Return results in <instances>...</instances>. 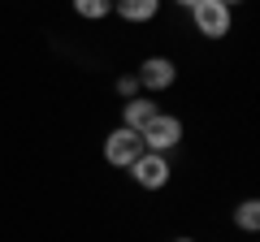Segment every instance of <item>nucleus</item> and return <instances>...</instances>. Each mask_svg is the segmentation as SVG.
<instances>
[{
  "mask_svg": "<svg viewBox=\"0 0 260 242\" xmlns=\"http://www.w3.org/2000/svg\"><path fill=\"white\" fill-rule=\"evenodd\" d=\"M174 242H195V238H174Z\"/></svg>",
  "mask_w": 260,
  "mask_h": 242,
  "instance_id": "obj_13",
  "label": "nucleus"
},
{
  "mask_svg": "<svg viewBox=\"0 0 260 242\" xmlns=\"http://www.w3.org/2000/svg\"><path fill=\"white\" fill-rule=\"evenodd\" d=\"M139 87H148V91H165V87H174V78H178V65L169 61V56H148L139 65Z\"/></svg>",
  "mask_w": 260,
  "mask_h": 242,
  "instance_id": "obj_5",
  "label": "nucleus"
},
{
  "mask_svg": "<svg viewBox=\"0 0 260 242\" xmlns=\"http://www.w3.org/2000/svg\"><path fill=\"white\" fill-rule=\"evenodd\" d=\"M221 5H225V9H230V5H243V0H221Z\"/></svg>",
  "mask_w": 260,
  "mask_h": 242,
  "instance_id": "obj_12",
  "label": "nucleus"
},
{
  "mask_svg": "<svg viewBox=\"0 0 260 242\" xmlns=\"http://www.w3.org/2000/svg\"><path fill=\"white\" fill-rule=\"evenodd\" d=\"M143 151H148V147H143L139 130H126V126H117V130L104 139V160H109L113 169H130Z\"/></svg>",
  "mask_w": 260,
  "mask_h": 242,
  "instance_id": "obj_2",
  "label": "nucleus"
},
{
  "mask_svg": "<svg viewBox=\"0 0 260 242\" xmlns=\"http://www.w3.org/2000/svg\"><path fill=\"white\" fill-rule=\"evenodd\" d=\"M130 177H135L143 190H160L169 182V160L160 156V151H143V156L130 165Z\"/></svg>",
  "mask_w": 260,
  "mask_h": 242,
  "instance_id": "obj_4",
  "label": "nucleus"
},
{
  "mask_svg": "<svg viewBox=\"0 0 260 242\" xmlns=\"http://www.w3.org/2000/svg\"><path fill=\"white\" fill-rule=\"evenodd\" d=\"M139 139H143L148 151H160V156H165V151H174L178 143H182V121L169 117V112H156V117L139 130Z\"/></svg>",
  "mask_w": 260,
  "mask_h": 242,
  "instance_id": "obj_1",
  "label": "nucleus"
},
{
  "mask_svg": "<svg viewBox=\"0 0 260 242\" xmlns=\"http://www.w3.org/2000/svg\"><path fill=\"white\" fill-rule=\"evenodd\" d=\"M174 5H182V9H195V0H174Z\"/></svg>",
  "mask_w": 260,
  "mask_h": 242,
  "instance_id": "obj_11",
  "label": "nucleus"
},
{
  "mask_svg": "<svg viewBox=\"0 0 260 242\" xmlns=\"http://www.w3.org/2000/svg\"><path fill=\"white\" fill-rule=\"evenodd\" d=\"M113 13L121 22H152L160 13V0H113Z\"/></svg>",
  "mask_w": 260,
  "mask_h": 242,
  "instance_id": "obj_7",
  "label": "nucleus"
},
{
  "mask_svg": "<svg viewBox=\"0 0 260 242\" xmlns=\"http://www.w3.org/2000/svg\"><path fill=\"white\" fill-rule=\"evenodd\" d=\"M156 112H160L156 100H148V95H135V100L121 104V126H126V130H143V126H148Z\"/></svg>",
  "mask_w": 260,
  "mask_h": 242,
  "instance_id": "obj_6",
  "label": "nucleus"
},
{
  "mask_svg": "<svg viewBox=\"0 0 260 242\" xmlns=\"http://www.w3.org/2000/svg\"><path fill=\"white\" fill-rule=\"evenodd\" d=\"M234 225H239L243 233H256L260 229V204H256V199H243V204L234 208Z\"/></svg>",
  "mask_w": 260,
  "mask_h": 242,
  "instance_id": "obj_9",
  "label": "nucleus"
},
{
  "mask_svg": "<svg viewBox=\"0 0 260 242\" xmlns=\"http://www.w3.org/2000/svg\"><path fill=\"white\" fill-rule=\"evenodd\" d=\"M70 5H74V13L83 22H104L113 13V0H70Z\"/></svg>",
  "mask_w": 260,
  "mask_h": 242,
  "instance_id": "obj_8",
  "label": "nucleus"
},
{
  "mask_svg": "<svg viewBox=\"0 0 260 242\" xmlns=\"http://www.w3.org/2000/svg\"><path fill=\"white\" fill-rule=\"evenodd\" d=\"M191 22H195V30H200L204 39H221V35H230V9H225L221 0H195Z\"/></svg>",
  "mask_w": 260,
  "mask_h": 242,
  "instance_id": "obj_3",
  "label": "nucleus"
},
{
  "mask_svg": "<svg viewBox=\"0 0 260 242\" xmlns=\"http://www.w3.org/2000/svg\"><path fill=\"white\" fill-rule=\"evenodd\" d=\"M117 95H121V100H135V95H139V78H135V74H121L117 78Z\"/></svg>",
  "mask_w": 260,
  "mask_h": 242,
  "instance_id": "obj_10",
  "label": "nucleus"
}]
</instances>
